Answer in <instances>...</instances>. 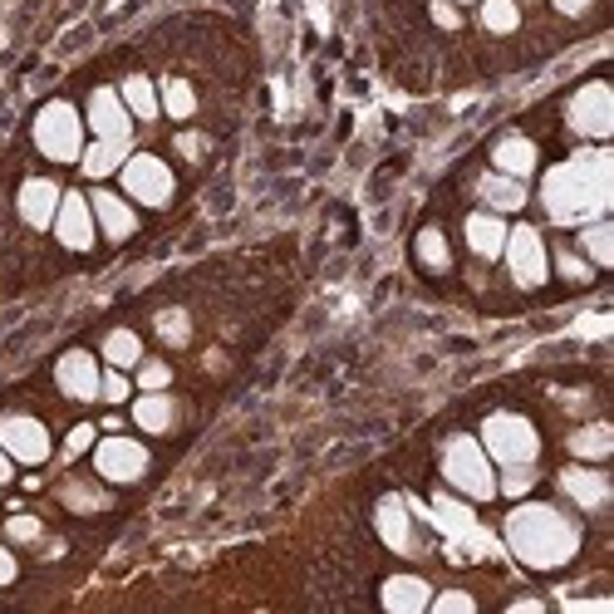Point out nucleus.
I'll return each instance as SVG.
<instances>
[{"mask_svg":"<svg viewBox=\"0 0 614 614\" xmlns=\"http://www.w3.org/2000/svg\"><path fill=\"white\" fill-rule=\"evenodd\" d=\"M502 536L526 571H565L580 551V521L555 502H521L502 521Z\"/></svg>","mask_w":614,"mask_h":614,"instance_id":"1","label":"nucleus"},{"mask_svg":"<svg viewBox=\"0 0 614 614\" xmlns=\"http://www.w3.org/2000/svg\"><path fill=\"white\" fill-rule=\"evenodd\" d=\"M54 242H60L70 256H89L99 246V222H94V207H89V192H64L60 197Z\"/></svg>","mask_w":614,"mask_h":614,"instance_id":"11","label":"nucleus"},{"mask_svg":"<svg viewBox=\"0 0 614 614\" xmlns=\"http://www.w3.org/2000/svg\"><path fill=\"white\" fill-rule=\"evenodd\" d=\"M561 16H585V10H595V0H551Z\"/></svg>","mask_w":614,"mask_h":614,"instance_id":"41","label":"nucleus"},{"mask_svg":"<svg viewBox=\"0 0 614 614\" xmlns=\"http://www.w3.org/2000/svg\"><path fill=\"white\" fill-rule=\"evenodd\" d=\"M541 202L551 212V222L571 226V222H595L610 207V157L605 153H585L575 163L555 167L541 182Z\"/></svg>","mask_w":614,"mask_h":614,"instance_id":"2","label":"nucleus"},{"mask_svg":"<svg viewBox=\"0 0 614 614\" xmlns=\"http://www.w3.org/2000/svg\"><path fill=\"white\" fill-rule=\"evenodd\" d=\"M502 260L511 270L521 290H541L551 280V252H545V236L536 222H516L506 226V246H502Z\"/></svg>","mask_w":614,"mask_h":614,"instance_id":"7","label":"nucleus"},{"mask_svg":"<svg viewBox=\"0 0 614 614\" xmlns=\"http://www.w3.org/2000/svg\"><path fill=\"white\" fill-rule=\"evenodd\" d=\"M119 187L133 207L163 212V207H173V197H177V173H173V163L157 153H129L119 167Z\"/></svg>","mask_w":614,"mask_h":614,"instance_id":"5","label":"nucleus"},{"mask_svg":"<svg viewBox=\"0 0 614 614\" xmlns=\"http://www.w3.org/2000/svg\"><path fill=\"white\" fill-rule=\"evenodd\" d=\"M99 398L113 408H123L133 398V379H129V369H104V379H99Z\"/></svg>","mask_w":614,"mask_h":614,"instance_id":"35","label":"nucleus"},{"mask_svg":"<svg viewBox=\"0 0 614 614\" xmlns=\"http://www.w3.org/2000/svg\"><path fill=\"white\" fill-rule=\"evenodd\" d=\"M492 167L526 182V177H536V167H541V147L531 143L526 133H502V139L492 143Z\"/></svg>","mask_w":614,"mask_h":614,"instance_id":"21","label":"nucleus"},{"mask_svg":"<svg viewBox=\"0 0 614 614\" xmlns=\"http://www.w3.org/2000/svg\"><path fill=\"white\" fill-rule=\"evenodd\" d=\"M561 492L571 497L580 511H605L614 502V487L600 462H571V468H561Z\"/></svg>","mask_w":614,"mask_h":614,"instance_id":"16","label":"nucleus"},{"mask_svg":"<svg viewBox=\"0 0 614 614\" xmlns=\"http://www.w3.org/2000/svg\"><path fill=\"white\" fill-rule=\"evenodd\" d=\"M565 123L580 133V139L590 143H605L614 133V94L605 79H590V84H580L571 94V104H565Z\"/></svg>","mask_w":614,"mask_h":614,"instance_id":"9","label":"nucleus"},{"mask_svg":"<svg viewBox=\"0 0 614 614\" xmlns=\"http://www.w3.org/2000/svg\"><path fill=\"white\" fill-rule=\"evenodd\" d=\"M452 6H458V10H462V6H477V0H452Z\"/></svg>","mask_w":614,"mask_h":614,"instance_id":"43","label":"nucleus"},{"mask_svg":"<svg viewBox=\"0 0 614 614\" xmlns=\"http://www.w3.org/2000/svg\"><path fill=\"white\" fill-rule=\"evenodd\" d=\"M610 452H614V428L605 418H595V423L571 433V458H580V462H605Z\"/></svg>","mask_w":614,"mask_h":614,"instance_id":"27","label":"nucleus"},{"mask_svg":"<svg viewBox=\"0 0 614 614\" xmlns=\"http://www.w3.org/2000/svg\"><path fill=\"white\" fill-rule=\"evenodd\" d=\"M89 458H94V477H104L109 487H133L147 477V468H153V452H147L139 438H123V433L94 438Z\"/></svg>","mask_w":614,"mask_h":614,"instance_id":"8","label":"nucleus"},{"mask_svg":"<svg viewBox=\"0 0 614 614\" xmlns=\"http://www.w3.org/2000/svg\"><path fill=\"white\" fill-rule=\"evenodd\" d=\"M16 580H20V561H16V551H10V545L0 541V590L16 585Z\"/></svg>","mask_w":614,"mask_h":614,"instance_id":"40","label":"nucleus"},{"mask_svg":"<svg viewBox=\"0 0 614 614\" xmlns=\"http://www.w3.org/2000/svg\"><path fill=\"white\" fill-rule=\"evenodd\" d=\"M433 25L442 30H462V10L452 0H433Z\"/></svg>","mask_w":614,"mask_h":614,"instance_id":"39","label":"nucleus"},{"mask_svg":"<svg viewBox=\"0 0 614 614\" xmlns=\"http://www.w3.org/2000/svg\"><path fill=\"white\" fill-rule=\"evenodd\" d=\"M6 536L16 541V545H35V541L44 536V526H40L35 516H10V521H6Z\"/></svg>","mask_w":614,"mask_h":614,"instance_id":"37","label":"nucleus"},{"mask_svg":"<svg viewBox=\"0 0 614 614\" xmlns=\"http://www.w3.org/2000/svg\"><path fill=\"white\" fill-rule=\"evenodd\" d=\"M60 197H64V187L54 177H25L20 182V192H16V212H20V222L30 226V232H44V226H54V212H60Z\"/></svg>","mask_w":614,"mask_h":614,"instance_id":"17","label":"nucleus"},{"mask_svg":"<svg viewBox=\"0 0 614 614\" xmlns=\"http://www.w3.org/2000/svg\"><path fill=\"white\" fill-rule=\"evenodd\" d=\"M89 207H94L99 236H104L109 246H123L133 232H139V212H133V202L123 197V192H113V187H94V192H89Z\"/></svg>","mask_w":614,"mask_h":614,"instance_id":"15","label":"nucleus"},{"mask_svg":"<svg viewBox=\"0 0 614 614\" xmlns=\"http://www.w3.org/2000/svg\"><path fill=\"white\" fill-rule=\"evenodd\" d=\"M99 355H104L109 369H133V364L143 359V335L139 329H109V335L99 339Z\"/></svg>","mask_w":614,"mask_h":614,"instance_id":"28","label":"nucleus"},{"mask_svg":"<svg viewBox=\"0 0 614 614\" xmlns=\"http://www.w3.org/2000/svg\"><path fill=\"white\" fill-rule=\"evenodd\" d=\"M482 452L497 462V468H511V462H536L541 458V433L531 418L521 413H487L482 418Z\"/></svg>","mask_w":614,"mask_h":614,"instance_id":"6","label":"nucleus"},{"mask_svg":"<svg viewBox=\"0 0 614 614\" xmlns=\"http://www.w3.org/2000/svg\"><path fill=\"white\" fill-rule=\"evenodd\" d=\"M580 256H585L595 270H610L614 266V236H610V222L605 217L580 226Z\"/></svg>","mask_w":614,"mask_h":614,"instance_id":"29","label":"nucleus"},{"mask_svg":"<svg viewBox=\"0 0 614 614\" xmlns=\"http://www.w3.org/2000/svg\"><path fill=\"white\" fill-rule=\"evenodd\" d=\"M99 379H104V369H99V359L89 355V349H64V355L54 359V389L64 398H74V403H94Z\"/></svg>","mask_w":614,"mask_h":614,"instance_id":"13","label":"nucleus"},{"mask_svg":"<svg viewBox=\"0 0 614 614\" xmlns=\"http://www.w3.org/2000/svg\"><path fill=\"white\" fill-rule=\"evenodd\" d=\"M84 113H79L70 99H50L40 104V113L30 119V143H35L40 157H50L54 167H79V153H84Z\"/></svg>","mask_w":614,"mask_h":614,"instance_id":"3","label":"nucleus"},{"mask_svg":"<svg viewBox=\"0 0 614 614\" xmlns=\"http://www.w3.org/2000/svg\"><path fill=\"white\" fill-rule=\"evenodd\" d=\"M428 610H438V614H452V610L472 614L477 610V595H468V590H442V595L428 600Z\"/></svg>","mask_w":614,"mask_h":614,"instance_id":"36","label":"nucleus"},{"mask_svg":"<svg viewBox=\"0 0 614 614\" xmlns=\"http://www.w3.org/2000/svg\"><path fill=\"white\" fill-rule=\"evenodd\" d=\"M6 482H16V458L0 448V487H6Z\"/></svg>","mask_w":614,"mask_h":614,"instance_id":"42","label":"nucleus"},{"mask_svg":"<svg viewBox=\"0 0 614 614\" xmlns=\"http://www.w3.org/2000/svg\"><path fill=\"white\" fill-rule=\"evenodd\" d=\"M84 129L94 133V139H119V143L133 139V113H129V104H123L119 89L99 84L94 94H89V104H84Z\"/></svg>","mask_w":614,"mask_h":614,"instance_id":"12","label":"nucleus"},{"mask_svg":"<svg viewBox=\"0 0 614 614\" xmlns=\"http://www.w3.org/2000/svg\"><path fill=\"white\" fill-rule=\"evenodd\" d=\"M428 600H433V585H428V575H413V571L389 575L379 585V605L389 614H423Z\"/></svg>","mask_w":614,"mask_h":614,"instance_id":"20","label":"nucleus"},{"mask_svg":"<svg viewBox=\"0 0 614 614\" xmlns=\"http://www.w3.org/2000/svg\"><path fill=\"white\" fill-rule=\"evenodd\" d=\"M531 487H536V462H511V468H502V477H497V497H526Z\"/></svg>","mask_w":614,"mask_h":614,"instance_id":"34","label":"nucleus"},{"mask_svg":"<svg viewBox=\"0 0 614 614\" xmlns=\"http://www.w3.org/2000/svg\"><path fill=\"white\" fill-rule=\"evenodd\" d=\"M477 20L487 35H516L521 30V0H477Z\"/></svg>","mask_w":614,"mask_h":614,"instance_id":"30","label":"nucleus"},{"mask_svg":"<svg viewBox=\"0 0 614 614\" xmlns=\"http://www.w3.org/2000/svg\"><path fill=\"white\" fill-rule=\"evenodd\" d=\"M0 448L16 458V468H44L54 452V438L40 418L30 413H0Z\"/></svg>","mask_w":614,"mask_h":614,"instance_id":"10","label":"nucleus"},{"mask_svg":"<svg viewBox=\"0 0 614 614\" xmlns=\"http://www.w3.org/2000/svg\"><path fill=\"white\" fill-rule=\"evenodd\" d=\"M526 6H541V0H526Z\"/></svg>","mask_w":614,"mask_h":614,"instance_id":"44","label":"nucleus"},{"mask_svg":"<svg viewBox=\"0 0 614 614\" xmlns=\"http://www.w3.org/2000/svg\"><path fill=\"white\" fill-rule=\"evenodd\" d=\"M551 260H555V276H561L565 286H575V290H585L590 280L600 276V270L590 266L585 256H580V246H555V252H551Z\"/></svg>","mask_w":614,"mask_h":614,"instance_id":"31","label":"nucleus"},{"mask_svg":"<svg viewBox=\"0 0 614 614\" xmlns=\"http://www.w3.org/2000/svg\"><path fill=\"white\" fill-rule=\"evenodd\" d=\"M133 383H139V393L173 389V364L167 359H139L133 364Z\"/></svg>","mask_w":614,"mask_h":614,"instance_id":"33","label":"nucleus"},{"mask_svg":"<svg viewBox=\"0 0 614 614\" xmlns=\"http://www.w3.org/2000/svg\"><path fill=\"white\" fill-rule=\"evenodd\" d=\"M133 153V143H119V139H94L84 143V153H79V173L89 182H104V177H119L123 157Z\"/></svg>","mask_w":614,"mask_h":614,"instance_id":"22","label":"nucleus"},{"mask_svg":"<svg viewBox=\"0 0 614 614\" xmlns=\"http://www.w3.org/2000/svg\"><path fill=\"white\" fill-rule=\"evenodd\" d=\"M129 418H133V428H139V433H147V438H167V433L177 428L182 408H177V398L167 393V389H157V393H139V398H133Z\"/></svg>","mask_w":614,"mask_h":614,"instance_id":"19","label":"nucleus"},{"mask_svg":"<svg viewBox=\"0 0 614 614\" xmlns=\"http://www.w3.org/2000/svg\"><path fill=\"white\" fill-rule=\"evenodd\" d=\"M373 531H379V541L389 545L393 555H418V545H423L403 497H383V502L373 506Z\"/></svg>","mask_w":614,"mask_h":614,"instance_id":"14","label":"nucleus"},{"mask_svg":"<svg viewBox=\"0 0 614 614\" xmlns=\"http://www.w3.org/2000/svg\"><path fill=\"white\" fill-rule=\"evenodd\" d=\"M157 104H163V113L167 119H192V113H197V94H192V84L187 79H163V84H157Z\"/></svg>","mask_w":614,"mask_h":614,"instance_id":"32","label":"nucleus"},{"mask_svg":"<svg viewBox=\"0 0 614 614\" xmlns=\"http://www.w3.org/2000/svg\"><path fill=\"white\" fill-rule=\"evenodd\" d=\"M477 192H482V207H487V212H502V217H506V212H521V207L531 202V187H526V182H521V177H506V173H487Z\"/></svg>","mask_w":614,"mask_h":614,"instance_id":"24","label":"nucleus"},{"mask_svg":"<svg viewBox=\"0 0 614 614\" xmlns=\"http://www.w3.org/2000/svg\"><path fill=\"white\" fill-rule=\"evenodd\" d=\"M413 266L423 270V276H448L452 270V242L442 226H423V232L413 236Z\"/></svg>","mask_w":614,"mask_h":614,"instance_id":"23","label":"nucleus"},{"mask_svg":"<svg viewBox=\"0 0 614 614\" xmlns=\"http://www.w3.org/2000/svg\"><path fill=\"white\" fill-rule=\"evenodd\" d=\"M119 94H123V104H129L133 123H157L163 104H157V84H153L147 74H129V79L119 84Z\"/></svg>","mask_w":614,"mask_h":614,"instance_id":"26","label":"nucleus"},{"mask_svg":"<svg viewBox=\"0 0 614 614\" xmlns=\"http://www.w3.org/2000/svg\"><path fill=\"white\" fill-rule=\"evenodd\" d=\"M94 438H99V433H94V423H79V428H74V433H70V438H64V462L84 458V452H89V448H94Z\"/></svg>","mask_w":614,"mask_h":614,"instance_id":"38","label":"nucleus"},{"mask_svg":"<svg viewBox=\"0 0 614 614\" xmlns=\"http://www.w3.org/2000/svg\"><path fill=\"white\" fill-rule=\"evenodd\" d=\"M506 217L502 212H487V207H477L462 217V236H468V252L477 260H502V246H506Z\"/></svg>","mask_w":614,"mask_h":614,"instance_id":"18","label":"nucleus"},{"mask_svg":"<svg viewBox=\"0 0 614 614\" xmlns=\"http://www.w3.org/2000/svg\"><path fill=\"white\" fill-rule=\"evenodd\" d=\"M54 497H60V506L74 511V516H94V511L109 506L104 477H99V482H89V477H64V482L54 487Z\"/></svg>","mask_w":614,"mask_h":614,"instance_id":"25","label":"nucleus"},{"mask_svg":"<svg viewBox=\"0 0 614 614\" xmlns=\"http://www.w3.org/2000/svg\"><path fill=\"white\" fill-rule=\"evenodd\" d=\"M442 482H448L458 497H468V502H492L497 472H492V458L482 452V442L468 438V433L442 442Z\"/></svg>","mask_w":614,"mask_h":614,"instance_id":"4","label":"nucleus"}]
</instances>
